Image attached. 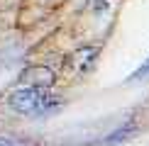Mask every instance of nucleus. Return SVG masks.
Returning <instances> with one entry per match:
<instances>
[{
    "label": "nucleus",
    "mask_w": 149,
    "mask_h": 146,
    "mask_svg": "<svg viewBox=\"0 0 149 146\" xmlns=\"http://www.w3.org/2000/svg\"><path fill=\"white\" fill-rule=\"evenodd\" d=\"M8 102L20 114H42V112H49L52 107H56V97L49 95L44 88H34V85L12 90Z\"/></svg>",
    "instance_id": "1"
},
{
    "label": "nucleus",
    "mask_w": 149,
    "mask_h": 146,
    "mask_svg": "<svg viewBox=\"0 0 149 146\" xmlns=\"http://www.w3.org/2000/svg\"><path fill=\"white\" fill-rule=\"evenodd\" d=\"M22 81L34 83V88H44V85H52L54 83V73L49 68H27L22 73Z\"/></svg>",
    "instance_id": "2"
},
{
    "label": "nucleus",
    "mask_w": 149,
    "mask_h": 146,
    "mask_svg": "<svg viewBox=\"0 0 149 146\" xmlns=\"http://www.w3.org/2000/svg\"><path fill=\"white\" fill-rule=\"evenodd\" d=\"M147 76H149V56L144 59V63L139 66V71L134 73V78H147Z\"/></svg>",
    "instance_id": "3"
},
{
    "label": "nucleus",
    "mask_w": 149,
    "mask_h": 146,
    "mask_svg": "<svg viewBox=\"0 0 149 146\" xmlns=\"http://www.w3.org/2000/svg\"><path fill=\"white\" fill-rule=\"evenodd\" d=\"M0 146H24V144H17V141H0Z\"/></svg>",
    "instance_id": "4"
}]
</instances>
